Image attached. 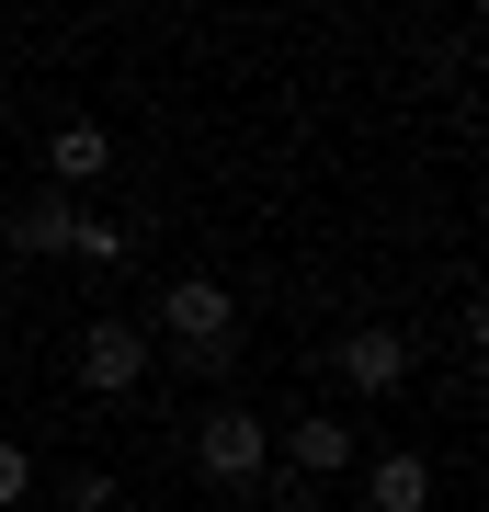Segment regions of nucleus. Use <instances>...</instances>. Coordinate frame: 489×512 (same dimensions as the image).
I'll list each match as a JSON object with an SVG mask.
<instances>
[{"mask_svg":"<svg viewBox=\"0 0 489 512\" xmlns=\"http://www.w3.org/2000/svg\"><path fill=\"white\" fill-rule=\"evenodd\" d=\"M160 342H171L194 376H228V365H239V296H228L217 274H171V285H160Z\"/></svg>","mask_w":489,"mask_h":512,"instance_id":"1","label":"nucleus"},{"mask_svg":"<svg viewBox=\"0 0 489 512\" xmlns=\"http://www.w3.org/2000/svg\"><path fill=\"white\" fill-rule=\"evenodd\" d=\"M194 478L205 490H262L273 478V421L262 410H205L194 421Z\"/></svg>","mask_w":489,"mask_h":512,"instance_id":"2","label":"nucleus"},{"mask_svg":"<svg viewBox=\"0 0 489 512\" xmlns=\"http://www.w3.org/2000/svg\"><path fill=\"white\" fill-rule=\"evenodd\" d=\"M69 376L91 387V399H126V387H148V330H137V319H91L80 353H69Z\"/></svg>","mask_w":489,"mask_h":512,"instance_id":"3","label":"nucleus"},{"mask_svg":"<svg viewBox=\"0 0 489 512\" xmlns=\"http://www.w3.org/2000/svg\"><path fill=\"white\" fill-rule=\"evenodd\" d=\"M330 376H342L353 399H399V387H410V342H399L387 319H364V330L330 342Z\"/></svg>","mask_w":489,"mask_h":512,"instance_id":"4","label":"nucleus"},{"mask_svg":"<svg viewBox=\"0 0 489 512\" xmlns=\"http://www.w3.org/2000/svg\"><path fill=\"white\" fill-rule=\"evenodd\" d=\"M353 456H364V433H353L342 410H308V421H285V433H273V467L308 478V490H319V478H342Z\"/></svg>","mask_w":489,"mask_h":512,"instance_id":"5","label":"nucleus"},{"mask_svg":"<svg viewBox=\"0 0 489 512\" xmlns=\"http://www.w3.org/2000/svg\"><path fill=\"white\" fill-rule=\"evenodd\" d=\"M69 228H80V194H57V183H35V194L12 205V228H0V239H12L23 262H57V251H69Z\"/></svg>","mask_w":489,"mask_h":512,"instance_id":"6","label":"nucleus"},{"mask_svg":"<svg viewBox=\"0 0 489 512\" xmlns=\"http://www.w3.org/2000/svg\"><path fill=\"white\" fill-rule=\"evenodd\" d=\"M364 501H376V512H433V456H421V444L364 456Z\"/></svg>","mask_w":489,"mask_h":512,"instance_id":"7","label":"nucleus"},{"mask_svg":"<svg viewBox=\"0 0 489 512\" xmlns=\"http://www.w3.org/2000/svg\"><path fill=\"white\" fill-rule=\"evenodd\" d=\"M103 171H114V137L91 126V114H69V126L46 137V183H57V194H80V183H103Z\"/></svg>","mask_w":489,"mask_h":512,"instance_id":"8","label":"nucleus"},{"mask_svg":"<svg viewBox=\"0 0 489 512\" xmlns=\"http://www.w3.org/2000/svg\"><path fill=\"white\" fill-rule=\"evenodd\" d=\"M126 251H137V239H126V217H80V228H69V262H91V274H114Z\"/></svg>","mask_w":489,"mask_h":512,"instance_id":"9","label":"nucleus"},{"mask_svg":"<svg viewBox=\"0 0 489 512\" xmlns=\"http://www.w3.org/2000/svg\"><path fill=\"white\" fill-rule=\"evenodd\" d=\"M69 512H114V467H80L69 478Z\"/></svg>","mask_w":489,"mask_h":512,"instance_id":"10","label":"nucleus"},{"mask_svg":"<svg viewBox=\"0 0 489 512\" xmlns=\"http://www.w3.org/2000/svg\"><path fill=\"white\" fill-rule=\"evenodd\" d=\"M23 490H35V456H23V444H0V512H12Z\"/></svg>","mask_w":489,"mask_h":512,"instance_id":"11","label":"nucleus"},{"mask_svg":"<svg viewBox=\"0 0 489 512\" xmlns=\"http://www.w3.org/2000/svg\"><path fill=\"white\" fill-rule=\"evenodd\" d=\"M262 512H319V501H308V478H285V467H273V478H262Z\"/></svg>","mask_w":489,"mask_h":512,"instance_id":"12","label":"nucleus"}]
</instances>
